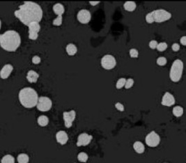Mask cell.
Wrapping results in <instances>:
<instances>
[{
  "label": "cell",
  "mask_w": 186,
  "mask_h": 163,
  "mask_svg": "<svg viewBox=\"0 0 186 163\" xmlns=\"http://www.w3.org/2000/svg\"><path fill=\"white\" fill-rule=\"evenodd\" d=\"M53 11L54 13L57 14V16H62V14L64 13L65 9L64 5H62L60 3H57L56 4L53 6Z\"/></svg>",
  "instance_id": "obj_17"
},
{
  "label": "cell",
  "mask_w": 186,
  "mask_h": 163,
  "mask_svg": "<svg viewBox=\"0 0 186 163\" xmlns=\"http://www.w3.org/2000/svg\"><path fill=\"white\" fill-rule=\"evenodd\" d=\"M32 62L34 63V64H40V62H41V58H40L39 56H34L33 58H32Z\"/></svg>",
  "instance_id": "obj_34"
},
{
  "label": "cell",
  "mask_w": 186,
  "mask_h": 163,
  "mask_svg": "<svg viewBox=\"0 0 186 163\" xmlns=\"http://www.w3.org/2000/svg\"><path fill=\"white\" fill-rule=\"evenodd\" d=\"M133 148L136 153L139 154H142L144 152V145L141 142H135L133 144Z\"/></svg>",
  "instance_id": "obj_18"
},
{
  "label": "cell",
  "mask_w": 186,
  "mask_h": 163,
  "mask_svg": "<svg viewBox=\"0 0 186 163\" xmlns=\"http://www.w3.org/2000/svg\"><path fill=\"white\" fill-rule=\"evenodd\" d=\"M100 3V1H89V4L91 5H92V6H96V5H97V4H99Z\"/></svg>",
  "instance_id": "obj_38"
},
{
  "label": "cell",
  "mask_w": 186,
  "mask_h": 163,
  "mask_svg": "<svg viewBox=\"0 0 186 163\" xmlns=\"http://www.w3.org/2000/svg\"><path fill=\"white\" fill-rule=\"evenodd\" d=\"M77 159L81 162H87L88 159H89V156H88V155L86 153L81 152L77 156Z\"/></svg>",
  "instance_id": "obj_25"
},
{
  "label": "cell",
  "mask_w": 186,
  "mask_h": 163,
  "mask_svg": "<svg viewBox=\"0 0 186 163\" xmlns=\"http://www.w3.org/2000/svg\"><path fill=\"white\" fill-rule=\"evenodd\" d=\"M13 70V65L11 64H7L2 67L1 72H0V77L2 79H6L9 78L10 74H11Z\"/></svg>",
  "instance_id": "obj_14"
},
{
  "label": "cell",
  "mask_w": 186,
  "mask_h": 163,
  "mask_svg": "<svg viewBox=\"0 0 186 163\" xmlns=\"http://www.w3.org/2000/svg\"><path fill=\"white\" fill-rule=\"evenodd\" d=\"M38 78H39V74L34 70L29 71L27 74H26V79H27L29 82L32 83L37 82Z\"/></svg>",
  "instance_id": "obj_16"
},
{
  "label": "cell",
  "mask_w": 186,
  "mask_h": 163,
  "mask_svg": "<svg viewBox=\"0 0 186 163\" xmlns=\"http://www.w3.org/2000/svg\"><path fill=\"white\" fill-rule=\"evenodd\" d=\"M176 102V99L172 94H171L169 92H166L165 95H163L162 98V102L161 104L162 105L165 106V107H171Z\"/></svg>",
  "instance_id": "obj_13"
},
{
  "label": "cell",
  "mask_w": 186,
  "mask_h": 163,
  "mask_svg": "<svg viewBox=\"0 0 186 163\" xmlns=\"http://www.w3.org/2000/svg\"><path fill=\"white\" fill-rule=\"evenodd\" d=\"M126 80H127V79H126L125 78H121L118 79L117 82L116 83V89H121L123 87H125Z\"/></svg>",
  "instance_id": "obj_26"
},
{
  "label": "cell",
  "mask_w": 186,
  "mask_h": 163,
  "mask_svg": "<svg viewBox=\"0 0 186 163\" xmlns=\"http://www.w3.org/2000/svg\"><path fill=\"white\" fill-rule=\"evenodd\" d=\"M158 42H157V41L156 40H152L150 42H149V47H150V48H151V49H156V48H157V46H158Z\"/></svg>",
  "instance_id": "obj_33"
},
{
  "label": "cell",
  "mask_w": 186,
  "mask_h": 163,
  "mask_svg": "<svg viewBox=\"0 0 186 163\" xmlns=\"http://www.w3.org/2000/svg\"><path fill=\"white\" fill-rule=\"evenodd\" d=\"M1 163H15V158L11 155H6L1 159Z\"/></svg>",
  "instance_id": "obj_24"
},
{
  "label": "cell",
  "mask_w": 186,
  "mask_h": 163,
  "mask_svg": "<svg viewBox=\"0 0 186 163\" xmlns=\"http://www.w3.org/2000/svg\"><path fill=\"white\" fill-rule=\"evenodd\" d=\"M180 42L183 46H186V36H182L181 38V40H180Z\"/></svg>",
  "instance_id": "obj_37"
},
{
  "label": "cell",
  "mask_w": 186,
  "mask_h": 163,
  "mask_svg": "<svg viewBox=\"0 0 186 163\" xmlns=\"http://www.w3.org/2000/svg\"><path fill=\"white\" fill-rule=\"evenodd\" d=\"M19 100L24 107L31 109L37 106L38 102V93L32 87H24L19 93Z\"/></svg>",
  "instance_id": "obj_3"
},
{
  "label": "cell",
  "mask_w": 186,
  "mask_h": 163,
  "mask_svg": "<svg viewBox=\"0 0 186 163\" xmlns=\"http://www.w3.org/2000/svg\"><path fill=\"white\" fill-rule=\"evenodd\" d=\"M115 108L120 111H124V106L120 102H116L115 104Z\"/></svg>",
  "instance_id": "obj_35"
},
{
  "label": "cell",
  "mask_w": 186,
  "mask_h": 163,
  "mask_svg": "<svg viewBox=\"0 0 186 163\" xmlns=\"http://www.w3.org/2000/svg\"><path fill=\"white\" fill-rule=\"evenodd\" d=\"M155 22H163L170 20L171 14L165 9H157L152 11Z\"/></svg>",
  "instance_id": "obj_5"
},
{
  "label": "cell",
  "mask_w": 186,
  "mask_h": 163,
  "mask_svg": "<svg viewBox=\"0 0 186 163\" xmlns=\"http://www.w3.org/2000/svg\"><path fill=\"white\" fill-rule=\"evenodd\" d=\"M156 62L159 66H165V65L167 64V60L166 58H165V57H159V58L157 59Z\"/></svg>",
  "instance_id": "obj_29"
},
{
  "label": "cell",
  "mask_w": 186,
  "mask_h": 163,
  "mask_svg": "<svg viewBox=\"0 0 186 163\" xmlns=\"http://www.w3.org/2000/svg\"><path fill=\"white\" fill-rule=\"evenodd\" d=\"M29 28V39L31 40H36L38 36V32L40 30L39 22H34L28 25Z\"/></svg>",
  "instance_id": "obj_9"
},
{
  "label": "cell",
  "mask_w": 186,
  "mask_h": 163,
  "mask_svg": "<svg viewBox=\"0 0 186 163\" xmlns=\"http://www.w3.org/2000/svg\"><path fill=\"white\" fill-rule=\"evenodd\" d=\"M56 139L57 142L61 145H64L68 141V136L66 132L64 130H61L56 134Z\"/></svg>",
  "instance_id": "obj_15"
},
{
  "label": "cell",
  "mask_w": 186,
  "mask_h": 163,
  "mask_svg": "<svg viewBox=\"0 0 186 163\" xmlns=\"http://www.w3.org/2000/svg\"><path fill=\"white\" fill-rule=\"evenodd\" d=\"M145 142L149 147H156L160 144V137L156 132L152 131L147 134Z\"/></svg>",
  "instance_id": "obj_7"
},
{
  "label": "cell",
  "mask_w": 186,
  "mask_h": 163,
  "mask_svg": "<svg viewBox=\"0 0 186 163\" xmlns=\"http://www.w3.org/2000/svg\"><path fill=\"white\" fill-rule=\"evenodd\" d=\"M172 113L176 117H181V116H183V114L184 113V109L182 107H180V106H176L173 109Z\"/></svg>",
  "instance_id": "obj_22"
},
{
  "label": "cell",
  "mask_w": 186,
  "mask_h": 163,
  "mask_svg": "<svg viewBox=\"0 0 186 163\" xmlns=\"http://www.w3.org/2000/svg\"><path fill=\"white\" fill-rule=\"evenodd\" d=\"M29 161V156L26 153H20L18 156V163H28Z\"/></svg>",
  "instance_id": "obj_23"
},
{
  "label": "cell",
  "mask_w": 186,
  "mask_h": 163,
  "mask_svg": "<svg viewBox=\"0 0 186 163\" xmlns=\"http://www.w3.org/2000/svg\"><path fill=\"white\" fill-rule=\"evenodd\" d=\"M37 123L38 125L41 127H45V126L48 125L49 123V119L46 116H40L37 119Z\"/></svg>",
  "instance_id": "obj_21"
},
{
  "label": "cell",
  "mask_w": 186,
  "mask_h": 163,
  "mask_svg": "<svg viewBox=\"0 0 186 163\" xmlns=\"http://www.w3.org/2000/svg\"><path fill=\"white\" fill-rule=\"evenodd\" d=\"M91 19V14L88 10L82 9L77 13V20L82 24H87Z\"/></svg>",
  "instance_id": "obj_12"
},
{
  "label": "cell",
  "mask_w": 186,
  "mask_h": 163,
  "mask_svg": "<svg viewBox=\"0 0 186 163\" xmlns=\"http://www.w3.org/2000/svg\"><path fill=\"white\" fill-rule=\"evenodd\" d=\"M145 19H146V21L149 24L153 23V22H155L154 17H153L152 12H151V13H149L148 14H147V15L146 16V18H145Z\"/></svg>",
  "instance_id": "obj_30"
},
{
  "label": "cell",
  "mask_w": 186,
  "mask_h": 163,
  "mask_svg": "<svg viewBox=\"0 0 186 163\" xmlns=\"http://www.w3.org/2000/svg\"><path fill=\"white\" fill-rule=\"evenodd\" d=\"M76 117V112L74 110H71L70 111H64L63 113L64 124L66 127L70 128L73 125V121H75Z\"/></svg>",
  "instance_id": "obj_10"
},
{
  "label": "cell",
  "mask_w": 186,
  "mask_h": 163,
  "mask_svg": "<svg viewBox=\"0 0 186 163\" xmlns=\"http://www.w3.org/2000/svg\"><path fill=\"white\" fill-rule=\"evenodd\" d=\"M134 85V80L132 79H128L126 80L125 88L126 89H129L130 87H132V85Z\"/></svg>",
  "instance_id": "obj_32"
},
{
  "label": "cell",
  "mask_w": 186,
  "mask_h": 163,
  "mask_svg": "<svg viewBox=\"0 0 186 163\" xmlns=\"http://www.w3.org/2000/svg\"><path fill=\"white\" fill-rule=\"evenodd\" d=\"M171 49H172L173 51L177 52L180 50V45L179 44H174L172 46H171Z\"/></svg>",
  "instance_id": "obj_36"
},
{
  "label": "cell",
  "mask_w": 186,
  "mask_h": 163,
  "mask_svg": "<svg viewBox=\"0 0 186 163\" xmlns=\"http://www.w3.org/2000/svg\"><path fill=\"white\" fill-rule=\"evenodd\" d=\"M167 46H167V44L166 42H161V43H159L158 46H157L156 49L160 52H163L167 49Z\"/></svg>",
  "instance_id": "obj_27"
},
{
  "label": "cell",
  "mask_w": 186,
  "mask_h": 163,
  "mask_svg": "<svg viewBox=\"0 0 186 163\" xmlns=\"http://www.w3.org/2000/svg\"><path fill=\"white\" fill-rule=\"evenodd\" d=\"M124 9H125L126 11L131 12L135 10L137 5L135 1H126L125 4H124Z\"/></svg>",
  "instance_id": "obj_20"
},
{
  "label": "cell",
  "mask_w": 186,
  "mask_h": 163,
  "mask_svg": "<svg viewBox=\"0 0 186 163\" xmlns=\"http://www.w3.org/2000/svg\"><path fill=\"white\" fill-rule=\"evenodd\" d=\"M15 16L24 25L28 26L34 22H40L43 18V10L38 4L33 1H24L15 11Z\"/></svg>",
  "instance_id": "obj_1"
},
{
  "label": "cell",
  "mask_w": 186,
  "mask_h": 163,
  "mask_svg": "<svg viewBox=\"0 0 186 163\" xmlns=\"http://www.w3.org/2000/svg\"><path fill=\"white\" fill-rule=\"evenodd\" d=\"M66 50L69 56H74L77 52V48L75 44H69L66 46Z\"/></svg>",
  "instance_id": "obj_19"
},
{
  "label": "cell",
  "mask_w": 186,
  "mask_h": 163,
  "mask_svg": "<svg viewBox=\"0 0 186 163\" xmlns=\"http://www.w3.org/2000/svg\"><path fill=\"white\" fill-rule=\"evenodd\" d=\"M63 22V18L62 16H58L56 18L53 20L52 24L54 26H60Z\"/></svg>",
  "instance_id": "obj_28"
},
{
  "label": "cell",
  "mask_w": 186,
  "mask_h": 163,
  "mask_svg": "<svg viewBox=\"0 0 186 163\" xmlns=\"http://www.w3.org/2000/svg\"><path fill=\"white\" fill-rule=\"evenodd\" d=\"M52 100L49 97L42 96L40 97L39 99H38V102L36 107H37L38 110H39V111L46 112L50 110L51 108H52Z\"/></svg>",
  "instance_id": "obj_6"
},
{
  "label": "cell",
  "mask_w": 186,
  "mask_h": 163,
  "mask_svg": "<svg viewBox=\"0 0 186 163\" xmlns=\"http://www.w3.org/2000/svg\"><path fill=\"white\" fill-rule=\"evenodd\" d=\"M21 44V38L15 30H8L0 35V46L7 51H15Z\"/></svg>",
  "instance_id": "obj_2"
},
{
  "label": "cell",
  "mask_w": 186,
  "mask_h": 163,
  "mask_svg": "<svg viewBox=\"0 0 186 163\" xmlns=\"http://www.w3.org/2000/svg\"><path fill=\"white\" fill-rule=\"evenodd\" d=\"M129 54H130V56L131 57V58H137L138 56H139V52H138L137 50L135 49V48H132V49L130 50Z\"/></svg>",
  "instance_id": "obj_31"
},
{
  "label": "cell",
  "mask_w": 186,
  "mask_h": 163,
  "mask_svg": "<svg viewBox=\"0 0 186 163\" xmlns=\"http://www.w3.org/2000/svg\"><path fill=\"white\" fill-rule=\"evenodd\" d=\"M184 69L183 61L177 59L174 61L171 65L170 72H169V78L171 81L174 83H177L181 79Z\"/></svg>",
  "instance_id": "obj_4"
},
{
  "label": "cell",
  "mask_w": 186,
  "mask_h": 163,
  "mask_svg": "<svg viewBox=\"0 0 186 163\" xmlns=\"http://www.w3.org/2000/svg\"><path fill=\"white\" fill-rule=\"evenodd\" d=\"M93 139V136L87 133H82L77 137V146H86L91 143V140Z\"/></svg>",
  "instance_id": "obj_11"
},
{
  "label": "cell",
  "mask_w": 186,
  "mask_h": 163,
  "mask_svg": "<svg viewBox=\"0 0 186 163\" xmlns=\"http://www.w3.org/2000/svg\"><path fill=\"white\" fill-rule=\"evenodd\" d=\"M116 60L112 55H105L101 59V66L105 69L110 70L115 67Z\"/></svg>",
  "instance_id": "obj_8"
}]
</instances>
